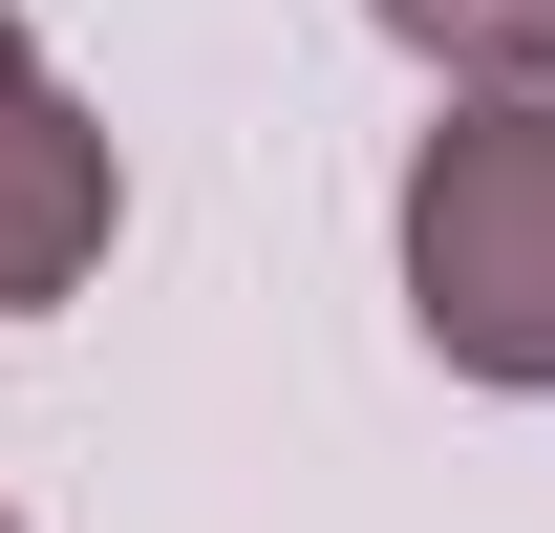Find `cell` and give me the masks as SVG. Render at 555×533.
<instances>
[{
    "mask_svg": "<svg viewBox=\"0 0 555 533\" xmlns=\"http://www.w3.org/2000/svg\"><path fill=\"white\" fill-rule=\"evenodd\" d=\"M363 22L427 43L449 86H534V65H555V0H363Z\"/></svg>",
    "mask_w": 555,
    "mask_h": 533,
    "instance_id": "3",
    "label": "cell"
},
{
    "mask_svg": "<svg viewBox=\"0 0 555 533\" xmlns=\"http://www.w3.org/2000/svg\"><path fill=\"white\" fill-rule=\"evenodd\" d=\"M107 213H129V171H107V129H86L65 86H43L22 0H0V299H86Z\"/></svg>",
    "mask_w": 555,
    "mask_h": 533,
    "instance_id": "2",
    "label": "cell"
},
{
    "mask_svg": "<svg viewBox=\"0 0 555 533\" xmlns=\"http://www.w3.org/2000/svg\"><path fill=\"white\" fill-rule=\"evenodd\" d=\"M406 321L470 385H555V86H470L406 150Z\"/></svg>",
    "mask_w": 555,
    "mask_h": 533,
    "instance_id": "1",
    "label": "cell"
},
{
    "mask_svg": "<svg viewBox=\"0 0 555 533\" xmlns=\"http://www.w3.org/2000/svg\"><path fill=\"white\" fill-rule=\"evenodd\" d=\"M0 533H22V512H0Z\"/></svg>",
    "mask_w": 555,
    "mask_h": 533,
    "instance_id": "4",
    "label": "cell"
}]
</instances>
